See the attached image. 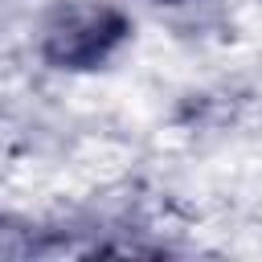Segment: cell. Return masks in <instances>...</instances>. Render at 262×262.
I'll list each match as a JSON object with an SVG mask.
<instances>
[{
	"mask_svg": "<svg viewBox=\"0 0 262 262\" xmlns=\"http://www.w3.org/2000/svg\"><path fill=\"white\" fill-rule=\"evenodd\" d=\"M127 16L102 0L61 4L41 29V53L57 70H94L127 37Z\"/></svg>",
	"mask_w": 262,
	"mask_h": 262,
	"instance_id": "obj_1",
	"label": "cell"
},
{
	"mask_svg": "<svg viewBox=\"0 0 262 262\" xmlns=\"http://www.w3.org/2000/svg\"><path fill=\"white\" fill-rule=\"evenodd\" d=\"M156 4H184V0H156Z\"/></svg>",
	"mask_w": 262,
	"mask_h": 262,
	"instance_id": "obj_2",
	"label": "cell"
}]
</instances>
